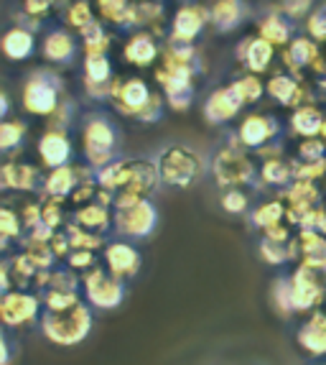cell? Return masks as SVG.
I'll return each mask as SVG.
<instances>
[{
	"label": "cell",
	"mask_w": 326,
	"mask_h": 365,
	"mask_svg": "<svg viewBox=\"0 0 326 365\" xmlns=\"http://www.w3.org/2000/svg\"><path fill=\"white\" fill-rule=\"evenodd\" d=\"M38 297L26 292H8L3 294V302H0V314H3V322L6 327H21L26 322H33L38 317Z\"/></svg>",
	"instance_id": "obj_12"
},
{
	"label": "cell",
	"mask_w": 326,
	"mask_h": 365,
	"mask_svg": "<svg viewBox=\"0 0 326 365\" xmlns=\"http://www.w3.org/2000/svg\"><path fill=\"white\" fill-rule=\"evenodd\" d=\"M82 146H85L87 166L95 171L117 161V128L102 113H90L82 123Z\"/></svg>",
	"instance_id": "obj_5"
},
{
	"label": "cell",
	"mask_w": 326,
	"mask_h": 365,
	"mask_svg": "<svg viewBox=\"0 0 326 365\" xmlns=\"http://www.w3.org/2000/svg\"><path fill=\"white\" fill-rule=\"evenodd\" d=\"M0 184L3 189H13V192H33L41 184V171L31 164L8 161L0 169Z\"/></svg>",
	"instance_id": "obj_21"
},
{
	"label": "cell",
	"mask_w": 326,
	"mask_h": 365,
	"mask_svg": "<svg viewBox=\"0 0 326 365\" xmlns=\"http://www.w3.org/2000/svg\"><path fill=\"white\" fill-rule=\"evenodd\" d=\"M0 103H3V110H0V113H3V115H8V105H11V100H8V92H3V95H0Z\"/></svg>",
	"instance_id": "obj_54"
},
{
	"label": "cell",
	"mask_w": 326,
	"mask_h": 365,
	"mask_svg": "<svg viewBox=\"0 0 326 365\" xmlns=\"http://www.w3.org/2000/svg\"><path fill=\"white\" fill-rule=\"evenodd\" d=\"M41 222L51 227V230H56V227L64 222L61 200H54V197H43V202H41Z\"/></svg>",
	"instance_id": "obj_47"
},
{
	"label": "cell",
	"mask_w": 326,
	"mask_h": 365,
	"mask_svg": "<svg viewBox=\"0 0 326 365\" xmlns=\"http://www.w3.org/2000/svg\"><path fill=\"white\" fill-rule=\"evenodd\" d=\"M209 171L217 187L222 189H235L242 184H253L258 177V169H255L253 158L245 153V146L240 143L237 135H232L230 143L222 148H217V153L211 156Z\"/></svg>",
	"instance_id": "obj_4"
},
{
	"label": "cell",
	"mask_w": 326,
	"mask_h": 365,
	"mask_svg": "<svg viewBox=\"0 0 326 365\" xmlns=\"http://www.w3.org/2000/svg\"><path fill=\"white\" fill-rule=\"evenodd\" d=\"M242 105H245V100L240 98L237 87L230 82V85L209 92V98L204 100V118L211 125H222V123H230L232 118H237Z\"/></svg>",
	"instance_id": "obj_10"
},
{
	"label": "cell",
	"mask_w": 326,
	"mask_h": 365,
	"mask_svg": "<svg viewBox=\"0 0 326 365\" xmlns=\"http://www.w3.org/2000/svg\"><path fill=\"white\" fill-rule=\"evenodd\" d=\"M156 166L166 187L186 189L204 174V158L186 143H169L156 153Z\"/></svg>",
	"instance_id": "obj_1"
},
{
	"label": "cell",
	"mask_w": 326,
	"mask_h": 365,
	"mask_svg": "<svg viewBox=\"0 0 326 365\" xmlns=\"http://www.w3.org/2000/svg\"><path fill=\"white\" fill-rule=\"evenodd\" d=\"M21 11L33 16V19L43 21L48 13L54 11V3H51V0H21Z\"/></svg>",
	"instance_id": "obj_50"
},
{
	"label": "cell",
	"mask_w": 326,
	"mask_h": 365,
	"mask_svg": "<svg viewBox=\"0 0 326 365\" xmlns=\"http://www.w3.org/2000/svg\"><path fill=\"white\" fill-rule=\"evenodd\" d=\"M87 169V166H85ZM85 169H77V166H59V169H51L48 177L43 179V197H54V200H64V197H72L74 189L85 179H95L97 171L90 169L87 174H82Z\"/></svg>",
	"instance_id": "obj_13"
},
{
	"label": "cell",
	"mask_w": 326,
	"mask_h": 365,
	"mask_svg": "<svg viewBox=\"0 0 326 365\" xmlns=\"http://www.w3.org/2000/svg\"><path fill=\"white\" fill-rule=\"evenodd\" d=\"M319 365H326V363H319Z\"/></svg>",
	"instance_id": "obj_56"
},
{
	"label": "cell",
	"mask_w": 326,
	"mask_h": 365,
	"mask_svg": "<svg viewBox=\"0 0 326 365\" xmlns=\"http://www.w3.org/2000/svg\"><path fill=\"white\" fill-rule=\"evenodd\" d=\"M273 299H275V304H278L280 312H285V314H290V312H296V307H293V284H290V279H275V287H273Z\"/></svg>",
	"instance_id": "obj_45"
},
{
	"label": "cell",
	"mask_w": 326,
	"mask_h": 365,
	"mask_svg": "<svg viewBox=\"0 0 326 365\" xmlns=\"http://www.w3.org/2000/svg\"><path fill=\"white\" fill-rule=\"evenodd\" d=\"M263 237H268V240H278V243H288V240H290V230H288V225L278 222V225L268 227V230L263 232Z\"/></svg>",
	"instance_id": "obj_52"
},
{
	"label": "cell",
	"mask_w": 326,
	"mask_h": 365,
	"mask_svg": "<svg viewBox=\"0 0 326 365\" xmlns=\"http://www.w3.org/2000/svg\"><path fill=\"white\" fill-rule=\"evenodd\" d=\"M298 248H301L306 266H326V235L316 230H301Z\"/></svg>",
	"instance_id": "obj_29"
},
{
	"label": "cell",
	"mask_w": 326,
	"mask_h": 365,
	"mask_svg": "<svg viewBox=\"0 0 326 365\" xmlns=\"http://www.w3.org/2000/svg\"><path fill=\"white\" fill-rule=\"evenodd\" d=\"M38 156H41L43 166L48 169H59V166H69L72 158V140H69L67 130H51L38 138Z\"/></svg>",
	"instance_id": "obj_18"
},
{
	"label": "cell",
	"mask_w": 326,
	"mask_h": 365,
	"mask_svg": "<svg viewBox=\"0 0 326 365\" xmlns=\"http://www.w3.org/2000/svg\"><path fill=\"white\" fill-rule=\"evenodd\" d=\"M283 217H285V205L280 200L260 202L258 207H255L253 212H250V222H253L255 227H260L263 232H265L268 227L283 222Z\"/></svg>",
	"instance_id": "obj_31"
},
{
	"label": "cell",
	"mask_w": 326,
	"mask_h": 365,
	"mask_svg": "<svg viewBox=\"0 0 326 365\" xmlns=\"http://www.w3.org/2000/svg\"><path fill=\"white\" fill-rule=\"evenodd\" d=\"M206 24H209V8L201 6V3H184L171 19L169 38L171 41L194 43Z\"/></svg>",
	"instance_id": "obj_9"
},
{
	"label": "cell",
	"mask_w": 326,
	"mask_h": 365,
	"mask_svg": "<svg viewBox=\"0 0 326 365\" xmlns=\"http://www.w3.org/2000/svg\"><path fill=\"white\" fill-rule=\"evenodd\" d=\"M69 235V243H72V250H97L102 248V235L100 232H92V230H85L82 225H77V222H69L67 230H64Z\"/></svg>",
	"instance_id": "obj_37"
},
{
	"label": "cell",
	"mask_w": 326,
	"mask_h": 365,
	"mask_svg": "<svg viewBox=\"0 0 326 365\" xmlns=\"http://www.w3.org/2000/svg\"><path fill=\"white\" fill-rule=\"evenodd\" d=\"M319 54H321L319 43L311 36H293V41L283 49L280 59H283V67L288 69L293 77H301L303 69L314 67V61L319 59Z\"/></svg>",
	"instance_id": "obj_17"
},
{
	"label": "cell",
	"mask_w": 326,
	"mask_h": 365,
	"mask_svg": "<svg viewBox=\"0 0 326 365\" xmlns=\"http://www.w3.org/2000/svg\"><path fill=\"white\" fill-rule=\"evenodd\" d=\"M298 250H301V248H298L296 240H288V243L268 240V237H263V240H260V258H263L265 263H270V266H280V263L290 261Z\"/></svg>",
	"instance_id": "obj_32"
},
{
	"label": "cell",
	"mask_w": 326,
	"mask_h": 365,
	"mask_svg": "<svg viewBox=\"0 0 326 365\" xmlns=\"http://www.w3.org/2000/svg\"><path fill=\"white\" fill-rule=\"evenodd\" d=\"M296 340L308 355H326V314L324 312H314V314L308 317L306 322L298 327Z\"/></svg>",
	"instance_id": "obj_24"
},
{
	"label": "cell",
	"mask_w": 326,
	"mask_h": 365,
	"mask_svg": "<svg viewBox=\"0 0 326 365\" xmlns=\"http://www.w3.org/2000/svg\"><path fill=\"white\" fill-rule=\"evenodd\" d=\"M293 179L301 182H316L326 174V158H316V161H293Z\"/></svg>",
	"instance_id": "obj_41"
},
{
	"label": "cell",
	"mask_w": 326,
	"mask_h": 365,
	"mask_svg": "<svg viewBox=\"0 0 326 365\" xmlns=\"http://www.w3.org/2000/svg\"><path fill=\"white\" fill-rule=\"evenodd\" d=\"M61 100H64V79H61V74L56 69H33L23 79L21 103H23L26 113H31V115L48 118L59 108Z\"/></svg>",
	"instance_id": "obj_3"
},
{
	"label": "cell",
	"mask_w": 326,
	"mask_h": 365,
	"mask_svg": "<svg viewBox=\"0 0 326 365\" xmlns=\"http://www.w3.org/2000/svg\"><path fill=\"white\" fill-rule=\"evenodd\" d=\"M92 21H97V16L92 13V6L87 0H72V3L64 8V24H67L69 29L85 31Z\"/></svg>",
	"instance_id": "obj_36"
},
{
	"label": "cell",
	"mask_w": 326,
	"mask_h": 365,
	"mask_svg": "<svg viewBox=\"0 0 326 365\" xmlns=\"http://www.w3.org/2000/svg\"><path fill=\"white\" fill-rule=\"evenodd\" d=\"M163 105H166V98H163V95H158V92H153L151 100L145 103V108L140 110L135 120L145 123V125H151V123H158L163 118Z\"/></svg>",
	"instance_id": "obj_48"
},
{
	"label": "cell",
	"mask_w": 326,
	"mask_h": 365,
	"mask_svg": "<svg viewBox=\"0 0 326 365\" xmlns=\"http://www.w3.org/2000/svg\"><path fill=\"white\" fill-rule=\"evenodd\" d=\"M13 21H16V26H21V29H28V31H38V26H41V21L33 19V16H28V13H13Z\"/></svg>",
	"instance_id": "obj_53"
},
{
	"label": "cell",
	"mask_w": 326,
	"mask_h": 365,
	"mask_svg": "<svg viewBox=\"0 0 326 365\" xmlns=\"http://www.w3.org/2000/svg\"><path fill=\"white\" fill-rule=\"evenodd\" d=\"M232 85L237 87V92H240V98L245 100V105L250 103H258L260 98H263V92H265V85L260 82L258 74L248 72V74H242V77H237Z\"/></svg>",
	"instance_id": "obj_39"
},
{
	"label": "cell",
	"mask_w": 326,
	"mask_h": 365,
	"mask_svg": "<svg viewBox=\"0 0 326 365\" xmlns=\"http://www.w3.org/2000/svg\"><path fill=\"white\" fill-rule=\"evenodd\" d=\"M321 135H324V138H326V120H324V130H321Z\"/></svg>",
	"instance_id": "obj_55"
},
{
	"label": "cell",
	"mask_w": 326,
	"mask_h": 365,
	"mask_svg": "<svg viewBox=\"0 0 326 365\" xmlns=\"http://www.w3.org/2000/svg\"><path fill=\"white\" fill-rule=\"evenodd\" d=\"M36 51V34L21 26H11L3 34V54L11 61H23Z\"/></svg>",
	"instance_id": "obj_26"
},
{
	"label": "cell",
	"mask_w": 326,
	"mask_h": 365,
	"mask_svg": "<svg viewBox=\"0 0 326 365\" xmlns=\"http://www.w3.org/2000/svg\"><path fill=\"white\" fill-rule=\"evenodd\" d=\"M209 24L217 34H232L248 19L245 0H209Z\"/></svg>",
	"instance_id": "obj_16"
},
{
	"label": "cell",
	"mask_w": 326,
	"mask_h": 365,
	"mask_svg": "<svg viewBox=\"0 0 326 365\" xmlns=\"http://www.w3.org/2000/svg\"><path fill=\"white\" fill-rule=\"evenodd\" d=\"M41 329L43 335H46V340H51L54 345L61 347L79 345L92 332V312L82 302L69 307V309H59V312L46 309L41 314Z\"/></svg>",
	"instance_id": "obj_2"
},
{
	"label": "cell",
	"mask_w": 326,
	"mask_h": 365,
	"mask_svg": "<svg viewBox=\"0 0 326 365\" xmlns=\"http://www.w3.org/2000/svg\"><path fill=\"white\" fill-rule=\"evenodd\" d=\"M158 225V210L151 200H140L130 207L115 210V220H112V227H115L117 235L122 237H135V240H143L148 237Z\"/></svg>",
	"instance_id": "obj_6"
},
{
	"label": "cell",
	"mask_w": 326,
	"mask_h": 365,
	"mask_svg": "<svg viewBox=\"0 0 326 365\" xmlns=\"http://www.w3.org/2000/svg\"><path fill=\"white\" fill-rule=\"evenodd\" d=\"M298 158L301 161H316V158H326V143L321 138H306L298 146Z\"/></svg>",
	"instance_id": "obj_49"
},
{
	"label": "cell",
	"mask_w": 326,
	"mask_h": 365,
	"mask_svg": "<svg viewBox=\"0 0 326 365\" xmlns=\"http://www.w3.org/2000/svg\"><path fill=\"white\" fill-rule=\"evenodd\" d=\"M79 36H82V49H85V54H107L110 41H112L107 24H105L102 19L92 21L85 31H79Z\"/></svg>",
	"instance_id": "obj_30"
},
{
	"label": "cell",
	"mask_w": 326,
	"mask_h": 365,
	"mask_svg": "<svg viewBox=\"0 0 326 365\" xmlns=\"http://www.w3.org/2000/svg\"><path fill=\"white\" fill-rule=\"evenodd\" d=\"M105 266L112 276L117 279H130L138 274L140 268V253L135 245L125 243V240H112L105 245Z\"/></svg>",
	"instance_id": "obj_15"
},
{
	"label": "cell",
	"mask_w": 326,
	"mask_h": 365,
	"mask_svg": "<svg viewBox=\"0 0 326 365\" xmlns=\"http://www.w3.org/2000/svg\"><path fill=\"white\" fill-rule=\"evenodd\" d=\"M67 263L74 271H90V268H95V253L92 250H72L67 256Z\"/></svg>",
	"instance_id": "obj_51"
},
{
	"label": "cell",
	"mask_w": 326,
	"mask_h": 365,
	"mask_svg": "<svg viewBox=\"0 0 326 365\" xmlns=\"http://www.w3.org/2000/svg\"><path fill=\"white\" fill-rule=\"evenodd\" d=\"M79 304V294L77 292H56V289H46L43 294V309L59 312L69 309V307Z\"/></svg>",
	"instance_id": "obj_44"
},
{
	"label": "cell",
	"mask_w": 326,
	"mask_h": 365,
	"mask_svg": "<svg viewBox=\"0 0 326 365\" xmlns=\"http://www.w3.org/2000/svg\"><path fill=\"white\" fill-rule=\"evenodd\" d=\"M290 179H293V166L283 158H270L260 169V184L268 187H288Z\"/></svg>",
	"instance_id": "obj_34"
},
{
	"label": "cell",
	"mask_w": 326,
	"mask_h": 365,
	"mask_svg": "<svg viewBox=\"0 0 326 365\" xmlns=\"http://www.w3.org/2000/svg\"><path fill=\"white\" fill-rule=\"evenodd\" d=\"M85 297L92 307L97 309H115L125 302L127 289L122 284V279L112 276L110 271L102 268H92L85 276Z\"/></svg>",
	"instance_id": "obj_7"
},
{
	"label": "cell",
	"mask_w": 326,
	"mask_h": 365,
	"mask_svg": "<svg viewBox=\"0 0 326 365\" xmlns=\"http://www.w3.org/2000/svg\"><path fill=\"white\" fill-rule=\"evenodd\" d=\"M166 16L161 0H133L130 8V29L151 31V34H161V21Z\"/></svg>",
	"instance_id": "obj_25"
},
{
	"label": "cell",
	"mask_w": 326,
	"mask_h": 365,
	"mask_svg": "<svg viewBox=\"0 0 326 365\" xmlns=\"http://www.w3.org/2000/svg\"><path fill=\"white\" fill-rule=\"evenodd\" d=\"M280 133V125L278 120L273 115H263V113H250L245 120L240 123V128H237V138L245 148H263L268 143L278 138Z\"/></svg>",
	"instance_id": "obj_11"
},
{
	"label": "cell",
	"mask_w": 326,
	"mask_h": 365,
	"mask_svg": "<svg viewBox=\"0 0 326 365\" xmlns=\"http://www.w3.org/2000/svg\"><path fill=\"white\" fill-rule=\"evenodd\" d=\"M112 220H115V215H110L107 205H100V202L82 205V207L74 212V222L92 232H105L110 225H112Z\"/></svg>",
	"instance_id": "obj_28"
},
{
	"label": "cell",
	"mask_w": 326,
	"mask_h": 365,
	"mask_svg": "<svg viewBox=\"0 0 326 365\" xmlns=\"http://www.w3.org/2000/svg\"><path fill=\"white\" fill-rule=\"evenodd\" d=\"M278 8L285 19L301 21V19H308V13L314 11L316 6H314V0H280Z\"/></svg>",
	"instance_id": "obj_46"
},
{
	"label": "cell",
	"mask_w": 326,
	"mask_h": 365,
	"mask_svg": "<svg viewBox=\"0 0 326 365\" xmlns=\"http://www.w3.org/2000/svg\"><path fill=\"white\" fill-rule=\"evenodd\" d=\"M235 56H237V61H240L242 67L248 69V72L263 74L268 67H270L273 56H275V46L255 34V36H245L240 43H237Z\"/></svg>",
	"instance_id": "obj_14"
},
{
	"label": "cell",
	"mask_w": 326,
	"mask_h": 365,
	"mask_svg": "<svg viewBox=\"0 0 326 365\" xmlns=\"http://www.w3.org/2000/svg\"><path fill=\"white\" fill-rule=\"evenodd\" d=\"M26 138V123L21 120H3L0 123V151L13 153Z\"/></svg>",
	"instance_id": "obj_38"
},
{
	"label": "cell",
	"mask_w": 326,
	"mask_h": 365,
	"mask_svg": "<svg viewBox=\"0 0 326 365\" xmlns=\"http://www.w3.org/2000/svg\"><path fill=\"white\" fill-rule=\"evenodd\" d=\"M158 54H161V49H158L156 34H151V31H135L122 46V59L133 67H151L158 59Z\"/></svg>",
	"instance_id": "obj_19"
},
{
	"label": "cell",
	"mask_w": 326,
	"mask_h": 365,
	"mask_svg": "<svg viewBox=\"0 0 326 365\" xmlns=\"http://www.w3.org/2000/svg\"><path fill=\"white\" fill-rule=\"evenodd\" d=\"M265 92L273 100L283 108H301L306 92H303V85L298 82V77H293L290 72H275L270 79H268Z\"/></svg>",
	"instance_id": "obj_20"
},
{
	"label": "cell",
	"mask_w": 326,
	"mask_h": 365,
	"mask_svg": "<svg viewBox=\"0 0 326 365\" xmlns=\"http://www.w3.org/2000/svg\"><path fill=\"white\" fill-rule=\"evenodd\" d=\"M100 19L110 26H130V8L133 0H95Z\"/></svg>",
	"instance_id": "obj_33"
},
{
	"label": "cell",
	"mask_w": 326,
	"mask_h": 365,
	"mask_svg": "<svg viewBox=\"0 0 326 365\" xmlns=\"http://www.w3.org/2000/svg\"><path fill=\"white\" fill-rule=\"evenodd\" d=\"M41 54L54 64H69L77 56V41L67 29H51L41 41Z\"/></svg>",
	"instance_id": "obj_22"
},
{
	"label": "cell",
	"mask_w": 326,
	"mask_h": 365,
	"mask_svg": "<svg viewBox=\"0 0 326 365\" xmlns=\"http://www.w3.org/2000/svg\"><path fill=\"white\" fill-rule=\"evenodd\" d=\"M306 36H311L314 41H326V0L324 3H319L314 11L308 13Z\"/></svg>",
	"instance_id": "obj_43"
},
{
	"label": "cell",
	"mask_w": 326,
	"mask_h": 365,
	"mask_svg": "<svg viewBox=\"0 0 326 365\" xmlns=\"http://www.w3.org/2000/svg\"><path fill=\"white\" fill-rule=\"evenodd\" d=\"M258 36L270 41L273 46H288L293 41L290 19H285L278 6H270V11L258 21Z\"/></svg>",
	"instance_id": "obj_23"
},
{
	"label": "cell",
	"mask_w": 326,
	"mask_h": 365,
	"mask_svg": "<svg viewBox=\"0 0 326 365\" xmlns=\"http://www.w3.org/2000/svg\"><path fill=\"white\" fill-rule=\"evenodd\" d=\"M151 87L145 85V79L140 77H127L120 79L115 77L112 82V95H110V103L115 105L117 113L127 118H138V113L145 108V103L151 100Z\"/></svg>",
	"instance_id": "obj_8"
},
{
	"label": "cell",
	"mask_w": 326,
	"mask_h": 365,
	"mask_svg": "<svg viewBox=\"0 0 326 365\" xmlns=\"http://www.w3.org/2000/svg\"><path fill=\"white\" fill-rule=\"evenodd\" d=\"M219 205H222L224 212H230V215H242V212H248L250 207V197L242 192L240 187L235 189H224L222 197H219Z\"/></svg>",
	"instance_id": "obj_42"
},
{
	"label": "cell",
	"mask_w": 326,
	"mask_h": 365,
	"mask_svg": "<svg viewBox=\"0 0 326 365\" xmlns=\"http://www.w3.org/2000/svg\"><path fill=\"white\" fill-rule=\"evenodd\" d=\"M23 230H26V227H23V222H21L19 212H13L8 205L0 210V235H3V248L8 245V240L23 235Z\"/></svg>",
	"instance_id": "obj_40"
},
{
	"label": "cell",
	"mask_w": 326,
	"mask_h": 365,
	"mask_svg": "<svg viewBox=\"0 0 326 365\" xmlns=\"http://www.w3.org/2000/svg\"><path fill=\"white\" fill-rule=\"evenodd\" d=\"M112 64L107 54H85V82H112Z\"/></svg>",
	"instance_id": "obj_35"
},
{
	"label": "cell",
	"mask_w": 326,
	"mask_h": 365,
	"mask_svg": "<svg viewBox=\"0 0 326 365\" xmlns=\"http://www.w3.org/2000/svg\"><path fill=\"white\" fill-rule=\"evenodd\" d=\"M324 120L326 115L316 105H301L290 115V128H293V133L301 135V138H316L324 130Z\"/></svg>",
	"instance_id": "obj_27"
}]
</instances>
